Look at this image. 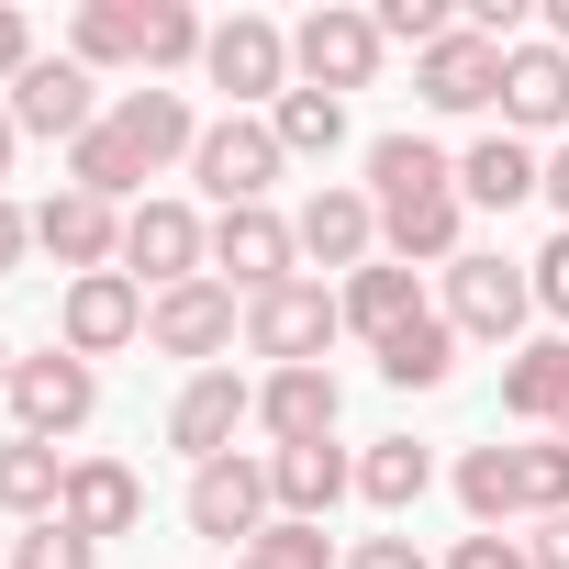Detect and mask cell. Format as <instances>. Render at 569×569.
<instances>
[{"label": "cell", "mask_w": 569, "mask_h": 569, "mask_svg": "<svg viewBox=\"0 0 569 569\" xmlns=\"http://www.w3.org/2000/svg\"><path fill=\"white\" fill-rule=\"evenodd\" d=\"M447 569H536V558H525V536H458Z\"/></svg>", "instance_id": "obj_37"}, {"label": "cell", "mask_w": 569, "mask_h": 569, "mask_svg": "<svg viewBox=\"0 0 569 569\" xmlns=\"http://www.w3.org/2000/svg\"><path fill=\"white\" fill-rule=\"evenodd\" d=\"M12 569H101V547H90L68 513H46V525H23V536H12Z\"/></svg>", "instance_id": "obj_33"}, {"label": "cell", "mask_w": 569, "mask_h": 569, "mask_svg": "<svg viewBox=\"0 0 569 569\" xmlns=\"http://www.w3.org/2000/svg\"><path fill=\"white\" fill-rule=\"evenodd\" d=\"M246 558H268V569H336V536H325V525H291V513H279V525H268Z\"/></svg>", "instance_id": "obj_35"}, {"label": "cell", "mask_w": 569, "mask_h": 569, "mask_svg": "<svg viewBox=\"0 0 569 569\" xmlns=\"http://www.w3.org/2000/svg\"><path fill=\"white\" fill-rule=\"evenodd\" d=\"M436 313H447L458 336H480V347H502V358H513V347H525V325H536V279H525L502 246H469V257L447 268V302H436Z\"/></svg>", "instance_id": "obj_2"}, {"label": "cell", "mask_w": 569, "mask_h": 569, "mask_svg": "<svg viewBox=\"0 0 569 569\" xmlns=\"http://www.w3.org/2000/svg\"><path fill=\"white\" fill-rule=\"evenodd\" d=\"M291 234H302V268L358 279V268L380 257V201H369V190H347V179H325V190L291 212Z\"/></svg>", "instance_id": "obj_16"}, {"label": "cell", "mask_w": 569, "mask_h": 569, "mask_svg": "<svg viewBox=\"0 0 569 569\" xmlns=\"http://www.w3.org/2000/svg\"><path fill=\"white\" fill-rule=\"evenodd\" d=\"M212 279L234 302H268L279 279H302V234H291V212H212Z\"/></svg>", "instance_id": "obj_8"}, {"label": "cell", "mask_w": 569, "mask_h": 569, "mask_svg": "<svg viewBox=\"0 0 569 569\" xmlns=\"http://www.w3.org/2000/svg\"><path fill=\"white\" fill-rule=\"evenodd\" d=\"M23 257H34V212H23V201H12V190H0V279H12V268H23Z\"/></svg>", "instance_id": "obj_40"}, {"label": "cell", "mask_w": 569, "mask_h": 569, "mask_svg": "<svg viewBox=\"0 0 569 569\" xmlns=\"http://www.w3.org/2000/svg\"><path fill=\"white\" fill-rule=\"evenodd\" d=\"M279 134H268V112H212L201 123V146H190V179H201V201L212 212H257L268 190H279Z\"/></svg>", "instance_id": "obj_1"}, {"label": "cell", "mask_w": 569, "mask_h": 569, "mask_svg": "<svg viewBox=\"0 0 569 569\" xmlns=\"http://www.w3.org/2000/svg\"><path fill=\"white\" fill-rule=\"evenodd\" d=\"M34 257H57L68 279H90V268H123V212L57 179V190L34 201Z\"/></svg>", "instance_id": "obj_15"}, {"label": "cell", "mask_w": 569, "mask_h": 569, "mask_svg": "<svg viewBox=\"0 0 569 569\" xmlns=\"http://www.w3.org/2000/svg\"><path fill=\"white\" fill-rule=\"evenodd\" d=\"M358 491V458L325 436V447H268V502L291 513V525H325L336 502Z\"/></svg>", "instance_id": "obj_20"}, {"label": "cell", "mask_w": 569, "mask_h": 569, "mask_svg": "<svg viewBox=\"0 0 569 569\" xmlns=\"http://www.w3.org/2000/svg\"><path fill=\"white\" fill-rule=\"evenodd\" d=\"M68 57H79L90 79L134 68V0H79V12H68Z\"/></svg>", "instance_id": "obj_31"}, {"label": "cell", "mask_w": 569, "mask_h": 569, "mask_svg": "<svg viewBox=\"0 0 569 569\" xmlns=\"http://www.w3.org/2000/svg\"><path fill=\"white\" fill-rule=\"evenodd\" d=\"M558 436H569V413H558Z\"/></svg>", "instance_id": "obj_47"}, {"label": "cell", "mask_w": 569, "mask_h": 569, "mask_svg": "<svg viewBox=\"0 0 569 569\" xmlns=\"http://www.w3.org/2000/svg\"><path fill=\"white\" fill-rule=\"evenodd\" d=\"M513 458H525V525L569 513V436H536V447H513Z\"/></svg>", "instance_id": "obj_32"}, {"label": "cell", "mask_w": 569, "mask_h": 569, "mask_svg": "<svg viewBox=\"0 0 569 569\" xmlns=\"http://www.w3.org/2000/svg\"><path fill=\"white\" fill-rule=\"evenodd\" d=\"M425 491H436V447H413V436L358 447V502H369V513H413Z\"/></svg>", "instance_id": "obj_28"}, {"label": "cell", "mask_w": 569, "mask_h": 569, "mask_svg": "<svg viewBox=\"0 0 569 569\" xmlns=\"http://www.w3.org/2000/svg\"><path fill=\"white\" fill-rule=\"evenodd\" d=\"M90 547H112V536H134L146 525V480L123 469V458H68V502H57Z\"/></svg>", "instance_id": "obj_21"}, {"label": "cell", "mask_w": 569, "mask_h": 569, "mask_svg": "<svg viewBox=\"0 0 569 569\" xmlns=\"http://www.w3.org/2000/svg\"><path fill=\"white\" fill-rule=\"evenodd\" d=\"M101 112H112V101H101V79H90L79 57H34V68L12 79V123L46 134V146H79Z\"/></svg>", "instance_id": "obj_14"}, {"label": "cell", "mask_w": 569, "mask_h": 569, "mask_svg": "<svg viewBox=\"0 0 569 569\" xmlns=\"http://www.w3.org/2000/svg\"><path fill=\"white\" fill-rule=\"evenodd\" d=\"M257 425V380L246 369H190L179 380V402H168V447L190 458V469H212V458H234V436Z\"/></svg>", "instance_id": "obj_11"}, {"label": "cell", "mask_w": 569, "mask_h": 569, "mask_svg": "<svg viewBox=\"0 0 569 569\" xmlns=\"http://www.w3.org/2000/svg\"><path fill=\"white\" fill-rule=\"evenodd\" d=\"M547 46H558V57H569V0H547Z\"/></svg>", "instance_id": "obj_44"}, {"label": "cell", "mask_w": 569, "mask_h": 569, "mask_svg": "<svg viewBox=\"0 0 569 569\" xmlns=\"http://www.w3.org/2000/svg\"><path fill=\"white\" fill-rule=\"evenodd\" d=\"M123 279L157 302V291H179V279H212V223L190 212V201H168V190H146L134 212H123Z\"/></svg>", "instance_id": "obj_3"}, {"label": "cell", "mask_w": 569, "mask_h": 569, "mask_svg": "<svg viewBox=\"0 0 569 569\" xmlns=\"http://www.w3.org/2000/svg\"><path fill=\"white\" fill-rule=\"evenodd\" d=\"M101 123H112V146H123L146 179H157V168H179V157L201 146V112H190L179 90H146V79H134V90H112V112H101Z\"/></svg>", "instance_id": "obj_17"}, {"label": "cell", "mask_w": 569, "mask_h": 569, "mask_svg": "<svg viewBox=\"0 0 569 569\" xmlns=\"http://www.w3.org/2000/svg\"><path fill=\"white\" fill-rule=\"evenodd\" d=\"M57 347L68 358H123V347H146V291H134V279L123 268H90V279H68V291H57Z\"/></svg>", "instance_id": "obj_9"}, {"label": "cell", "mask_w": 569, "mask_h": 569, "mask_svg": "<svg viewBox=\"0 0 569 569\" xmlns=\"http://www.w3.org/2000/svg\"><path fill=\"white\" fill-rule=\"evenodd\" d=\"M458 513H469L480 536H513V525H525V458H513V447H469V458H458Z\"/></svg>", "instance_id": "obj_27"}, {"label": "cell", "mask_w": 569, "mask_h": 569, "mask_svg": "<svg viewBox=\"0 0 569 569\" xmlns=\"http://www.w3.org/2000/svg\"><path fill=\"white\" fill-rule=\"evenodd\" d=\"M201 46H212V23L190 12V0H134V79H146V90L190 79V68H201Z\"/></svg>", "instance_id": "obj_24"}, {"label": "cell", "mask_w": 569, "mask_h": 569, "mask_svg": "<svg viewBox=\"0 0 569 569\" xmlns=\"http://www.w3.org/2000/svg\"><path fill=\"white\" fill-rule=\"evenodd\" d=\"M525 279H536V313H547V325H569V234H547V246L525 257Z\"/></svg>", "instance_id": "obj_36"}, {"label": "cell", "mask_w": 569, "mask_h": 569, "mask_svg": "<svg viewBox=\"0 0 569 569\" xmlns=\"http://www.w3.org/2000/svg\"><path fill=\"white\" fill-rule=\"evenodd\" d=\"M234 336H246V302L223 279H179V291L146 302V347L179 358V369H234Z\"/></svg>", "instance_id": "obj_4"}, {"label": "cell", "mask_w": 569, "mask_h": 569, "mask_svg": "<svg viewBox=\"0 0 569 569\" xmlns=\"http://www.w3.org/2000/svg\"><path fill=\"white\" fill-rule=\"evenodd\" d=\"M536 201H547V212H558V234H569V146L547 157V190H536Z\"/></svg>", "instance_id": "obj_42"}, {"label": "cell", "mask_w": 569, "mask_h": 569, "mask_svg": "<svg viewBox=\"0 0 569 569\" xmlns=\"http://www.w3.org/2000/svg\"><path fill=\"white\" fill-rule=\"evenodd\" d=\"M336 313H347V336L380 347V336H402V325L425 313V291H413V268H402V257H369L358 279H336Z\"/></svg>", "instance_id": "obj_25"}, {"label": "cell", "mask_w": 569, "mask_h": 569, "mask_svg": "<svg viewBox=\"0 0 569 569\" xmlns=\"http://www.w3.org/2000/svg\"><path fill=\"white\" fill-rule=\"evenodd\" d=\"M502 57L513 46H491V34H447V46H425L413 57V101L425 112H502Z\"/></svg>", "instance_id": "obj_13"}, {"label": "cell", "mask_w": 569, "mask_h": 569, "mask_svg": "<svg viewBox=\"0 0 569 569\" xmlns=\"http://www.w3.org/2000/svg\"><path fill=\"white\" fill-rule=\"evenodd\" d=\"M57 502H68V458H57L46 436H0V513L46 525Z\"/></svg>", "instance_id": "obj_29"}, {"label": "cell", "mask_w": 569, "mask_h": 569, "mask_svg": "<svg viewBox=\"0 0 569 569\" xmlns=\"http://www.w3.org/2000/svg\"><path fill=\"white\" fill-rule=\"evenodd\" d=\"M502 413L536 425V436H558V413H569V336H525L502 358Z\"/></svg>", "instance_id": "obj_23"}, {"label": "cell", "mask_w": 569, "mask_h": 569, "mask_svg": "<svg viewBox=\"0 0 569 569\" xmlns=\"http://www.w3.org/2000/svg\"><path fill=\"white\" fill-rule=\"evenodd\" d=\"M547 190V157L525 146V134H480L469 157H458V201L469 212H513V201H536Z\"/></svg>", "instance_id": "obj_22"}, {"label": "cell", "mask_w": 569, "mask_h": 569, "mask_svg": "<svg viewBox=\"0 0 569 569\" xmlns=\"http://www.w3.org/2000/svg\"><path fill=\"white\" fill-rule=\"evenodd\" d=\"M525 558H536V569H569V513H547V525L525 536Z\"/></svg>", "instance_id": "obj_41"}, {"label": "cell", "mask_w": 569, "mask_h": 569, "mask_svg": "<svg viewBox=\"0 0 569 569\" xmlns=\"http://www.w3.org/2000/svg\"><path fill=\"white\" fill-rule=\"evenodd\" d=\"M369 358H380V380H391V391H447V369H458V325L425 302V313H413L402 336H380Z\"/></svg>", "instance_id": "obj_26"}, {"label": "cell", "mask_w": 569, "mask_h": 569, "mask_svg": "<svg viewBox=\"0 0 569 569\" xmlns=\"http://www.w3.org/2000/svg\"><path fill=\"white\" fill-rule=\"evenodd\" d=\"M558 123H569V57H558L547 34H525V46L502 57V134L536 146V134H558Z\"/></svg>", "instance_id": "obj_19"}, {"label": "cell", "mask_w": 569, "mask_h": 569, "mask_svg": "<svg viewBox=\"0 0 569 569\" xmlns=\"http://www.w3.org/2000/svg\"><path fill=\"white\" fill-rule=\"evenodd\" d=\"M347 569H425V547H413V536H358Z\"/></svg>", "instance_id": "obj_39"}, {"label": "cell", "mask_w": 569, "mask_h": 569, "mask_svg": "<svg viewBox=\"0 0 569 569\" xmlns=\"http://www.w3.org/2000/svg\"><path fill=\"white\" fill-rule=\"evenodd\" d=\"M447 34H458L447 0H380V46H413V57H425V46H447Z\"/></svg>", "instance_id": "obj_34"}, {"label": "cell", "mask_w": 569, "mask_h": 569, "mask_svg": "<svg viewBox=\"0 0 569 569\" xmlns=\"http://www.w3.org/2000/svg\"><path fill=\"white\" fill-rule=\"evenodd\" d=\"M268 134H279V157H313V168H325V157L347 146V101L291 79V90H279V112H268Z\"/></svg>", "instance_id": "obj_30"}, {"label": "cell", "mask_w": 569, "mask_h": 569, "mask_svg": "<svg viewBox=\"0 0 569 569\" xmlns=\"http://www.w3.org/2000/svg\"><path fill=\"white\" fill-rule=\"evenodd\" d=\"M34 68V23H23V0H0V90H12Z\"/></svg>", "instance_id": "obj_38"}, {"label": "cell", "mask_w": 569, "mask_h": 569, "mask_svg": "<svg viewBox=\"0 0 569 569\" xmlns=\"http://www.w3.org/2000/svg\"><path fill=\"white\" fill-rule=\"evenodd\" d=\"M268 525H279V502H268V458H212V469H190V536H212L223 558H246Z\"/></svg>", "instance_id": "obj_12"}, {"label": "cell", "mask_w": 569, "mask_h": 569, "mask_svg": "<svg viewBox=\"0 0 569 569\" xmlns=\"http://www.w3.org/2000/svg\"><path fill=\"white\" fill-rule=\"evenodd\" d=\"M12 369H23V358H12V336H0V391H12Z\"/></svg>", "instance_id": "obj_45"}, {"label": "cell", "mask_w": 569, "mask_h": 569, "mask_svg": "<svg viewBox=\"0 0 569 569\" xmlns=\"http://www.w3.org/2000/svg\"><path fill=\"white\" fill-rule=\"evenodd\" d=\"M201 79H212L234 112H279V90H291V34H279L268 12H234V23H212Z\"/></svg>", "instance_id": "obj_7"}, {"label": "cell", "mask_w": 569, "mask_h": 569, "mask_svg": "<svg viewBox=\"0 0 569 569\" xmlns=\"http://www.w3.org/2000/svg\"><path fill=\"white\" fill-rule=\"evenodd\" d=\"M12 157H23V123H12V101H0V179H12Z\"/></svg>", "instance_id": "obj_43"}, {"label": "cell", "mask_w": 569, "mask_h": 569, "mask_svg": "<svg viewBox=\"0 0 569 569\" xmlns=\"http://www.w3.org/2000/svg\"><path fill=\"white\" fill-rule=\"evenodd\" d=\"M380 57H391V46H380V12H358V0H325V12L291 23V79H302V90H336V101H347V90L380 79Z\"/></svg>", "instance_id": "obj_5"}, {"label": "cell", "mask_w": 569, "mask_h": 569, "mask_svg": "<svg viewBox=\"0 0 569 569\" xmlns=\"http://www.w3.org/2000/svg\"><path fill=\"white\" fill-rule=\"evenodd\" d=\"M336 336H347V313L325 279H279L268 302H246V358H268V369H325Z\"/></svg>", "instance_id": "obj_6"}, {"label": "cell", "mask_w": 569, "mask_h": 569, "mask_svg": "<svg viewBox=\"0 0 569 569\" xmlns=\"http://www.w3.org/2000/svg\"><path fill=\"white\" fill-rule=\"evenodd\" d=\"M0 402H12V436H79L90 413H101V369L90 358H68V347H46V358H23L12 369V391H0Z\"/></svg>", "instance_id": "obj_10"}, {"label": "cell", "mask_w": 569, "mask_h": 569, "mask_svg": "<svg viewBox=\"0 0 569 569\" xmlns=\"http://www.w3.org/2000/svg\"><path fill=\"white\" fill-rule=\"evenodd\" d=\"M234 569H268V558H234Z\"/></svg>", "instance_id": "obj_46"}, {"label": "cell", "mask_w": 569, "mask_h": 569, "mask_svg": "<svg viewBox=\"0 0 569 569\" xmlns=\"http://www.w3.org/2000/svg\"><path fill=\"white\" fill-rule=\"evenodd\" d=\"M336 413H347L336 369H268V380H257V436H268V447H325Z\"/></svg>", "instance_id": "obj_18"}]
</instances>
